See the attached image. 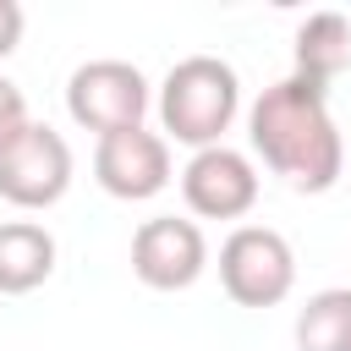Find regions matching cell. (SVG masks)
I'll return each instance as SVG.
<instances>
[{
  "instance_id": "obj_2",
  "label": "cell",
  "mask_w": 351,
  "mask_h": 351,
  "mask_svg": "<svg viewBox=\"0 0 351 351\" xmlns=\"http://www.w3.org/2000/svg\"><path fill=\"white\" fill-rule=\"evenodd\" d=\"M241 110V82L225 60L214 55H186L165 71V88H159V121L176 143L186 148H214L230 121Z\"/></svg>"
},
{
  "instance_id": "obj_8",
  "label": "cell",
  "mask_w": 351,
  "mask_h": 351,
  "mask_svg": "<svg viewBox=\"0 0 351 351\" xmlns=\"http://www.w3.org/2000/svg\"><path fill=\"white\" fill-rule=\"evenodd\" d=\"M181 197L203 219H241L258 203V170H252L247 154H236L225 143L197 148L181 170Z\"/></svg>"
},
{
  "instance_id": "obj_13",
  "label": "cell",
  "mask_w": 351,
  "mask_h": 351,
  "mask_svg": "<svg viewBox=\"0 0 351 351\" xmlns=\"http://www.w3.org/2000/svg\"><path fill=\"white\" fill-rule=\"evenodd\" d=\"M22 44V5L16 0H0V60Z\"/></svg>"
},
{
  "instance_id": "obj_4",
  "label": "cell",
  "mask_w": 351,
  "mask_h": 351,
  "mask_svg": "<svg viewBox=\"0 0 351 351\" xmlns=\"http://www.w3.org/2000/svg\"><path fill=\"white\" fill-rule=\"evenodd\" d=\"M71 186V148L55 126L27 121L0 148V197L11 208H49Z\"/></svg>"
},
{
  "instance_id": "obj_1",
  "label": "cell",
  "mask_w": 351,
  "mask_h": 351,
  "mask_svg": "<svg viewBox=\"0 0 351 351\" xmlns=\"http://www.w3.org/2000/svg\"><path fill=\"white\" fill-rule=\"evenodd\" d=\"M247 132H252V148L263 154V165L274 176H285L296 192H329L346 170V143L329 115L324 82L280 77L247 110Z\"/></svg>"
},
{
  "instance_id": "obj_12",
  "label": "cell",
  "mask_w": 351,
  "mask_h": 351,
  "mask_svg": "<svg viewBox=\"0 0 351 351\" xmlns=\"http://www.w3.org/2000/svg\"><path fill=\"white\" fill-rule=\"evenodd\" d=\"M22 126H27V99H22V88H16V82H5V77H0V148H5Z\"/></svg>"
},
{
  "instance_id": "obj_9",
  "label": "cell",
  "mask_w": 351,
  "mask_h": 351,
  "mask_svg": "<svg viewBox=\"0 0 351 351\" xmlns=\"http://www.w3.org/2000/svg\"><path fill=\"white\" fill-rule=\"evenodd\" d=\"M55 274V236L38 219L0 225V296H27Z\"/></svg>"
},
{
  "instance_id": "obj_5",
  "label": "cell",
  "mask_w": 351,
  "mask_h": 351,
  "mask_svg": "<svg viewBox=\"0 0 351 351\" xmlns=\"http://www.w3.org/2000/svg\"><path fill=\"white\" fill-rule=\"evenodd\" d=\"M66 110L77 126L110 137V132H126V126H143V110H148V82L132 60H88L71 71L66 82Z\"/></svg>"
},
{
  "instance_id": "obj_10",
  "label": "cell",
  "mask_w": 351,
  "mask_h": 351,
  "mask_svg": "<svg viewBox=\"0 0 351 351\" xmlns=\"http://www.w3.org/2000/svg\"><path fill=\"white\" fill-rule=\"evenodd\" d=\"M351 66V22L340 11H313L296 27V77L329 82Z\"/></svg>"
},
{
  "instance_id": "obj_11",
  "label": "cell",
  "mask_w": 351,
  "mask_h": 351,
  "mask_svg": "<svg viewBox=\"0 0 351 351\" xmlns=\"http://www.w3.org/2000/svg\"><path fill=\"white\" fill-rule=\"evenodd\" d=\"M296 351H351V291L329 285L296 313Z\"/></svg>"
},
{
  "instance_id": "obj_7",
  "label": "cell",
  "mask_w": 351,
  "mask_h": 351,
  "mask_svg": "<svg viewBox=\"0 0 351 351\" xmlns=\"http://www.w3.org/2000/svg\"><path fill=\"white\" fill-rule=\"evenodd\" d=\"M93 176L110 197H126V203H143L154 192L170 186V143L148 126H126V132H110L99 137L93 148Z\"/></svg>"
},
{
  "instance_id": "obj_3",
  "label": "cell",
  "mask_w": 351,
  "mask_h": 351,
  "mask_svg": "<svg viewBox=\"0 0 351 351\" xmlns=\"http://www.w3.org/2000/svg\"><path fill=\"white\" fill-rule=\"evenodd\" d=\"M219 285L241 307H274L296 285V252L269 225H236L219 247Z\"/></svg>"
},
{
  "instance_id": "obj_6",
  "label": "cell",
  "mask_w": 351,
  "mask_h": 351,
  "mask_svg": "<svg viewBox=\"0 0 351 351\" xmlns=\"http://www.w3.org/2000/svg\"><path fill=\"white\" fill-rule=\"evenodd\" d=\"M208 269V241L192 219H176V214H159V219H143L137 236H132V274L154 291H186L197 274Z\"/></svg>"
}]
</instances>
